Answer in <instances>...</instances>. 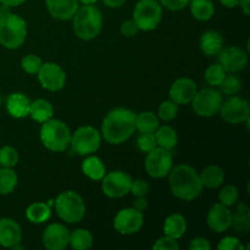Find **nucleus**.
<instances>
[{
	"mask_svg": "<svg viewBox=\"0 0 250 250\" xmlns=\"http://www.w3.org/2000/svg\"><path fill=\"white\" fill-rule=\"evenodd\" d=\"M38 80L42 87L50 92L62 89L66 83V73L60 65L55 62H43L38 71Z\"/></svg>",
	"mask_w": 250,
	"mask_h": 250,
	"instance_id": "4468645a",
	"label": "nucleus"
},
{
	"mask_svg": "<svg viewBox=\"0 0 250 250\" xmlns=\"http://www.w3.org/2000/svg\"><path fill=\"white\" fill-rule=\"evenodd\" d=\"M132 178L124 171H112L102 180V189L109 198H122L129 193Z\"/></svg>",
	"mask_w": 250,
	"mask_h": 250,
	"instance_id": "9b49d317",
	"label": "nucleus"
},
{
	"mask_svg": "<svg viewBox=\"0 0 250 250\" xmlns=\"http://www.w3.org/2000/svg\"><path fill=\"white\" fill-rule=\"evenodd\" d=\"M231 226L239 233H247L250 227V209L248 204L241 202L237 205L234 214H232Z\"/></svg>",
	"mask_w": 250,
	"mask_h": 250,
	"instance_id": "a878e982",
	"label": "nucleus"
},
{
	"mask_svg": "<svg viewBox=\"0 0 250 250\" xmlns=\"http://www.w3.org/2000/svg\"><path fill=\"white\" fill-rule=\"evenodd\" d=\"M200 180H202L204 187L215 189V188H219L224 183L225 172L220 166L210 165L203 170L202 175H200Z\"/></svg>",
	"mask_w": 250,
	"mask_h": 250,
	"instance_id": "bb28decb",
	"label": "nucleus"
},
{
	"mask_svg": "<svg viewBox=\"0 0 250 250\" xmlns=\"http://www.w3.org/2000/svg\"><path fill=\"white\" fill-rule=\"evenodd\" d=\"M27 37L26 21L16 14L4 15L0 19V44L6 49H17Z\"/></svg>",
	"mask_w": 250,
	"mask_h": 250,
	"instance_id": "39448f33",
	"label": "nucleus"
},
{
	"mask_svg": "<svg viewBox=\"0 0 250 250\" xmlns=\"http://www.w3.org/2000/svg\"><path fill=\"white\" fill-rule=\"evenodd\" d=\"M136 131V114L126 107H116L105 116L102 136L109 144L125 143Z\"/></svg>",
	"mask_w": 250,
	"mask_h": 250,
	"instance_id": "f257e3e1",
	"label": "nucleus"
},
{
	"mask_svg": "<svg viewBox=\"0 0 250 250\" xmlns=\"http://www.w3.org/2000/svg\"><path fill=\"white\" fill-rule=\"evenodd\" d=\"M73 19V31L82 41H92L99 36L103 27V16L94 4L78 7Z\"/></svg>",
	"mask_w": 250,
	"mask_h": 250,
	"instance_id": "7ed1b4c3",
	"label": "nucleus"
},
{
	"mask_svg": "<svg viewBox=\"0 0 250 250\" xmlns=\"http://www.w3.org/2000/svg\"><path fill=\"white\" fill-rule=\"evenodd\" d=\"M187 231V221L181 214H172L164 222V233L173 239H180Z\"/></svg>",
	"mask_w": 250,
	"mask_h": 250,
	"instance_id": "5701e85b",
	"label": "nucleus"
},
{
	"mask_svg": "<svg viewBox=\"0 0 250 250\" xmlns=\"http://www.w3.org/2000/svg\"><path fill=\"white\" fill-rule=\"evenodd\" d=\"M217 55H219V63L225 68L226 72H239L244 70L248 63V55L243 49L238 46L222 48Z\"/></svg>",
	"mask_w": 250,
	"mask_h": 250,
	"instance_id": "2eb2a0df",
	"label": "nucleus"
},
{
	"mask_svg": "<svg viewBox=\"0 0 250 250\" xmlns=\"http://www.w3.org/2000/svg\"><path fill=\"white\" fill-rule=\"evenodd\" d=\"M22 229L15 220L9 217L0 219V246L4 248H14L21 243Z\"/></svg>",
	"mask_w": 250,
	"mask_h": 250,
	"instance_id": "6ab92c4d",
	"label": "nucleus"
},
{
	"mask_svg": "<svg viewBox=\"0 0 250 250\" xmlns=\"http://www.w3.org/2000/svg\"><path fill=\"white\" fill-rule=\"evenodd\" d=\"M19 163V153L14 146H5L0 149V166L14 167Z\"/></svg>",
	"mask_w": 250,
	"mask_h": 250,
	"instance_id": "e433bc0d",
	"label": "nucleus"
},
{
	"mask_svg": "<svg viewBox=\"0 0 250 250\" xmlns=\"http://www.w3.org/2000/svg\"><path fill=\"white\" fill-rule=\"evenodd\" d=\"M78 1L82 2L83 5H92V4H95L98 0H78Z\"/></svg>",
	"mask_w": 250,
	"mask_h": 250,
	"instance_id": "864d4df0",
	"label": "nucleus"
},
{
	"mask_svg": "<svg viewBox=\"0 0 250 250\" xmlns=\"http://www.w3.org/2000/svg\"><path fill=\"white\" fill-rule=\"evenodd\" d=\"M28 115L34 121L43 124V122L53 119L54 107L48 100L37 99L34 102H31V107H29Z\"/></svg>",
	"mask_w": 250,
	"mask_h": 250,
	"instance_id": "393cba45",
	"label": "nucleus"
},
{
	"mask_svg": "<svg viewBox=\"0 0 250 250\" xmlns=\"http://www.w3.org/2000/svg\"><path fill=\"white\" fill-rule=\"evenodd\" d=\"M137 199L134 200L133 203V207L136 210H138V211L143 212L146 211V209H148V199H146V197H136Z\"/></svg>",
	"mask_w": 250,
	"mask_h": 250,
	"instance_id": "de8ad7c7",
	"label": "nucleus"
},
{
	"mask_svg": "<svg viewBox=\"0 0 250 250\" xmlns=\"http://www.w3.org/2000/svg\"><path fill=\"white\" fill-rule=\"evenodd\" d=\"M178 114V105L176 104L172 100H166V102H163L159 106L158 111V117L163 121L168 122L172 121V120L176 119Z\"/></svg>",
	"mask_w": 250,
	"mask_h": 250,
	"instance_id": "c9c22d12",
	"label": "nucleus"
},
{
	"mask_svg": "<svg viewBox=\"0 0 250 250\" xmlns=\"http://www.w3.org/2000/svg\"><path fill=\"white\" fill-rule=\"evenodd\" d=\"M222 119L232 125L241 124V122L249 121L250 107L248 102L241 97H231L222 102L220 111Z\"/></svg>",
	"mask_w": 250,
	"mask_h": 250,
	"instance_id": "f8f14e48",
	"label": "nucleus"
},
{
	"mask_svg": "<svg viewBox=\"0 0 250 250\" xmlns=\"http://www.w3.org/2000/svg\"><path fill=\"white\" fill-rule=\"evenodd\" d=\"M163 20V6L158 0H139L133 11V21L142 31H153Z\"/></svg>",
	"mask_w": 250,
	"mask_h": 250,
	"instance_id": "0eeeda50",
	"label": "nucleus"
},
{
	"mask_svg": "<svg viewBox=\"0 0 250 250\" xmlns=\"http://www.w3.org/2000/svg\"><path fill=\"white\" fill-rule=\"evenodd\" d=\"M219 250H243L244 247L238 238L236 237H225L217 244Z\"/></svg>",
	"mask_w": 250,
	"mask_h": 250,
	"instance_id": "a19ab883",
	"label": "nucleus"
},
{
	"mask_svg": "<svg viewBox=\"0 0 250 250\" xmlns=\"http://www.w3.org/2000/svg\"><path fill=\"white\" fill-rule=\"evenodd\" d=\"M146 170L153 178H164L170 173L173 166V158L171 150L156 146L154 150L146 153Z\"/></svg>",
	"mask_w": 250,
	"mask_h": 250,
	"instance_id": "9d476101",
	"label": "nucleus"
},
{
	"mask_svg": "<svg viewBox=\"0 0 250 250\" xmlns=\"http://www.w3.org/2000/svg\"><path fill=\"white\" fill-rule=\"evenodd\" d=\"M43 246L49 250H62L68 246L70 232L63 225L50 224L42 236Z\"/></svg>",
	"mask_w": 250,
	"mask_h": 250,
	"instance_id": "dca6fc26",
	"label": "nucleus"
},
{
	"mask_svg": "<svg viewBox=\"0 0 250 250\" xmlns=\"http://www.w3.org/2000/svg\"><path fill=\"white\" fill-rule=\"evenodd\" d=\"M137 146L138 149L143 153H149L158 146L155 133L153 132H141L137 138Z\"/></svg>",
	"mask_w": 250,
	"mask_h": 250,
	"instance_id": "4c0bfd02",
	"label": "nucleus"
},
{
	"mask_svg": "<svg viewBox=\"0 0 250 250\" xmlns=\"http://www.w3.org/2000/svg\"><path fill=\"white\" fill-rule=\"evenodd\" d=\"M144 224L143 212L134 208H126L120 210L114 219V227L119 233L129 236L134 234L142 229Z\"/></svg>",
	"mask_w": 250,
	"mask_h": 250,
	"instance_id": "ddd939ff",
	"label": "nucleus"
},
{
	"mask_svg": "<svg viewBox=\"0 0 250 250\" xmlns=\"http://www.w3.org/2000/svg\"><path fill=\"white\" fill-rule=\"evenodd\" d=\"M31 100L23 93H11L6 99V110L10 116L15 119H23L28 116Z\"/></svg>",
	"mask_w": 250,
	"mask_h": 250,
	"instance_id": "412c9836",
	"label": "nucleus"
},
{
	"mask_svg": "<svg viewBox=\"0 0 250 250\" xmlns=\"http://www.w3.org/2000/svg\"><path fill=\"white\" fill-rule=\"evenodd\" d=\"M51 216V209L45 203H33L26 210V217L32 224H43Z\"/></svg>",
	"mask_w": 250,
	"mask_h": 250,
	"instance_id": "c85d7f7f",
	"label": "nucleus"
},
{
	"mask_svg": "<svg viewBox=\"0 0 250 250\" xmlns=\"http://www.w3.org/2000/svg\"><path fill=\"white\" fill-rule=\"evenodd\" d=\"M102 134L92 126H82L76 129L71 136L70 146L72 151L81 156H87L95 153L100 148Z\"/></svg>",
	"mask_w": 250,
	"mask_h": 250,
	"instance_id": "6e6552de",
	"label": "nucleus"
},
{
	"mask_svg": "<svg viewBox=\"0 0 250 250\" xmlns=\"http://www.w3.org/2000/svg\"><path fill=\"white\" fill-rule=\"evenodd\" d=\"M190 250H209L211 249V244L209 243L207 238H203V237H198L194 238L189 244Z\"/></svg>",
	"mask_w": 250,
	"mask_h": 250,
	"instance_id": "49530a36",
	"label": "nucleus"
},
{
	"mask_svg": "<svg viewBox=\"0 0 250 250\" xmlns=\"http://www.w3.org/2000/svg\"><path fill=\"white\" fill-rule=\"evenodd\" d=\"M224 48V38L217 31H207L200 38V49L208 56H214Z\"/></svg>",
	"mask_w": 250,
	"mask_h": 250,
	"instance_id": "4be33fe9",
	"label": "nucleus"
},
{
	"mask_svg": "<svg viewBox=\"0 0 250 250\" xmlns=\"http://www.w3.org/2000/svg\"><path fill=\"white\" fill-rule=\"evenodd\" d=\"M103 2H104L107 7H111V9H119V7H121L122 5L126 2V0H103Z\"/></svg>",
	"mask_w": 250,
	"mask_h": 250,
	"instance_id": "09e8293b",
	"label": "nucleus"
},
{
	"mask_svg": "<svg viewBox=\"0 0 250 250\" xmlns=\"http://www.w3.org/2000/svg\"><path fill=\"white\" fill-rule=\"evenodd\" d=\"M42 65H43V61L36 54H28L21 60L22 70L29 75H37L38 71L41 70Z\"/></svg>",
	"mask_w": 250,
	"mask_h": 250,
	"instance_id": "ea45409f",
	"label": "nucleus"
},
{
	"mask_svg": "<svg viewBox=\"0 0 250 250\" xmlns=\"http://www.w3.org/2000/svg\"><path fill=\"white\" fill-rule=\"evenodd\" d=\"M154 250H178L180 246L177 243V239H173L171 237L164 236L159 238L153 246Z\"/></svg>",
	"mask_w": 250,
	"mask_h": 250,
	"instance_id": "79ce46f5",
	"label": "nucleus"
},
{
	"mask_svg": "<svg viewBox=\"0 0 250 250\" xmlns=\"http://www.w3.org/2000/svg\"><path fill=\"white\" fill-rule=\"evenodd\" d=\"M71 131L67 125L58 119L43 122L41 128V141L46 149L60 153L67 149L71 142Z\"/></svg>",
	"mask_w": 250,
	"mask_h": 250,
	"instance_id": "20e7f679",
	"label": "nucleus"
},
{
	"mask_svg": "<svg viewBox=\"0 0 250 250\" xmlns=\"http://www.w3.org/2000/svg\"><path fill=\"white\" fill-rule=\"evenodd\" d=\"M221 92L226 95H234L242 89V81L236 75H226L220 84Z\"/></svg>",
	"mask_w": 250,
	"mask_h": 250,
	"instance_id": "58836bf2",
	"label": "nucleus"
},
{
	"mask_svg": "<svg viewBox=\"0 0 250 250\" xmlns=\"http://www.w3.org/2000/svg\"><path fill=\"white\" fill-rule=\"evenodd\" d=\"M82 172L93 181H102L106 175V167L98 156H88L82 163Z\"/></svg>",
	"mask_w": 250,
	"mask_h": 250,
	"instance_id": "b1692460",
	"label": "nucleus"
},
{
	"mask_svg": "<svg viewBox=\"0 0 250 250\" xmlns=\"http://www.w3.org/2000/svg\"><path fill=\"white\" fill-rule=\"evenodd\" d=\"M167 176L171 192L178 199L192 202L203 193L204 186L200 180V175L192 166L186 164L175 167L172 166Z\"/></svg>",
	"mask_w": 250,
	"mask_h": 250,
	"instance_id": "f03ea898",
	"label": "nucleus"
},
{
	"mask_svg": "<svg viewBox=\"0 0 250 250\" xmlns=\"http://www.w3.org/2000/svg\"><path fill=\"white\" fill-rule=\"evenodd\" d=\"M46 9L50 16L60 21H67L75 16L80 7L78 0H46Z\"/></svg>",
	"mask_w": 250,
	"mask_h": 250,
	"instance_id": "aec40b11",
	"label": "nucleus"
},
{
	"mask_svg": "<svg viewBox=\"0 0 250 250\" xmlns=\"http://www.w3.org/2000/svg\"><path fill=\"white\" fill-rule=\"evenodd\" d=\"M197 92L198 88L194 81L187 77H182L172 83L170 92H168V97H170V100L175 102L177 105H187L192 102Z\"/></svg>",
	"mask_w": 250,
	"mask_h": 250,
	"instance_id": "f3484780",
	"label": "nucleus"
},
{
	"mask_svg": "<svg viewBox=\"0 0 250 250\" xmlns=\"http://www.w3.org/2000/svg\"><path fill=\"white\" fill-rule=\"evenodd\" d=\"M0 19H1V17H0Z\"/></svg>",
	"mask_w": 250,
	"mask_h": 250,
	"instance_id": "6e6d98bb",
	"label": "nucleus"
},
{
	"mask_svg": "<svg viewBox=\"0 0 250 250\" xmlns=\"http://www.w3.org/2000/svg\"><path fill=\"white\" fill-rule=\"evenodd\" d=\"M129 193H132L134 197H146L149 193V183L144 180L132 181Z\"/></svg>",
	"mask_w": 250,
	"mask_h": 250,
	"instance_id": "37998d69",
	"label": "nucleus"
},
{
	"mask_svg": "<svg viewBox=\"0 0 250 250\" xmlns=\"http://www.w3.org/2000/svg\"><path fill=\"white\" fill-rule=\"evenodd\" d=\"M121 33L122 36L127 37V38H131V37H134L137 33H138L139 28L136 24V22L133 20H127L124 23L121 24Z\"/></svg>",
	"mask_w": 250,
	"mask_h": 250,
	"instance_id": "a18cd8bd",
	"label": "nucleus"
},
{
	"mask_svg": "<svg viewBox=\"0 0 250 250\" xmlns=\"http://www.w3.org/2000/svg\"><path fill=\"white\" fill-rule=\"evenodd\" d=\"M249 2H250V0H241V1H239V5H241L242 10H243V12L247 15V16H249V14H250Z\"/></svg>",
	"mask_w": 250,
	"mask_h": 250,
	"instance_id": "603ef678",
	"label": "nucleus"
},
{
	"mask_svg": "<svg viewBox=\"0 0 250 250\" xmlns=\"http://www.w3.org/2000/svg\"><path fill=\"white\" fill-rule=\"evenodd\" d=\"M227 72L220 63H212L205 71V81L210 87H220Z\"/></svg>",
	"mask_w": 250,
	"mask_h": 250,
	"instance_id": "72a5a7b5",
	"label": "nucleus"
},
{
	"mask_svg": "<svg viewBox=\"0 0 250 250\" xmlns=\"http://www.w3.org/2000/svg\"><path fill=\"white\" fill-rule=\"evenodd\" d=\"M190 14L198 21H209L215 14V5L211 0H190Z\"/></svg>",
	"mask_w": 250,
	"mask_h": 250,
	"instance_id": "cd10ccee",
	"label": "nucleus"
},
{
	"mask_svg": "<svg viewBox=\"0 0 250 250\" xmlns=\"http://www.w3.org/2000/svg\"><path fill=\"white\" fill-rule=\"evenodd\" d=\"M59 217L67 224H77L85 215V205L82 197L73 190L60 193L54 202Z\"/></svg>",
	"mask_w": 250,
	"mask_h": 250,
	"instance_id": "423d86ee",
	"label": "nucleus"
},
{
	"mask_svg": "<svg viewBox=\"0 0 250 250\" xmlns=\"http://www.w3.org/2000/svg\"><path fill=\"white\" fill-rule=\"evenodd\" d=\"M189 1L190 0H159L161 6L166 7L171 11H178V10L185 9L186 6H188Z\"/></svg>",
	"mask_w": 250,
	"mask_h": 250,
	"instance_id": "c03bdc74",
	"label": "nucleus"
},
{
	"mask_svg": "<svg viewBox=\"0 0 250 250\" xmlns=\"http://www.w3.org/2000/svg\"><path fill=\"white\" fill-rule=\"evenodd\" d=\"M17 175L12 167L0 168V194H11L17 186Z\"/></svg>",
	"mask_w": 250,
	"mask_h": 250,
	"instance_id": "473e14b6",
	"label": "nucleus"
},
{
	"mask_svg": "<svg viewBox=\"0 0 250 250\" xmlns=\"http://www.w3.org/2000/svg\"><path fill=\"white\" fill-rule=\"evenodd\" d=\"M26 0H0V4L1 5H6V6H19V5L23 4Z\"/></svg>",
	"mask_w": 250,
	"mask_h": 250,
	"instance_id": "3c124183",
	"label": "nucleus"
},
{
	"mask_svg": "<svg viewBox=\"0 0 250 250\" xmlns=\"http://www.w3.org/2000/svg\"><path fill=\"white\" fill-rule=\"evenodd\" d=\"M208 226L216 233L226 232L231 227L232 212L221 203H215L208 212Z\"/></svg>",
	"mask_w": 250,
	"mask_h": 250,
	"instance_id": "a211bd4d",
	"label": "nucleus"
},
{
	"mask_svg": "<svg viewBox=\"0 0 250 250\" xmlns=\"http://www.w3.org/2000/svg\"><path fill=\"white\" fill-rule=\"evenodd\" d=\"M1 103H2V99H1V95H0V107H1Z\"/></svg>",
	"mask_w": 250,
	"mask_h": 250,
	"instance_id": "5fc2aeb1",
	"label": "nucleus"
},
{
	"mask_svg": "<svg viewBox=\"0 0 250 250\" xmlns=\"http://www.w3.org/2000/svg\"><path fill=\"white\" fill-rule=\"evenodd\" d=\"M93 236L88 229H75L72 233H70V241L68 244L76 250H87L92 248L93 246Z\"/></svg>",
	"mask_w": 250,
	"mask_h": 250,
	"instance_id": "7c9ffc66",
	"label": "nucleus"
},
{
	"mask_svg": "<svg viewBox=\"0 0 250 250\" xmlns=\"http://www.w3.org/2000/svg\"><path fill=\"white\" fill-rule=\"evenodd\" d=\"M222 102L224 99H222L221 92L214 88H205L197 92L190 103L198 116L211 117L219 114Z\"/></svg>",
	"mask_w": 250,
	"mask_h": 250,
	"instance_id": "1a4fd4ad",
	"label": "nucleus"
},
{
	"mask_svg": "<svg viewBox=\"0 0 250 250\" xmlns=\"http://www.w3.org/2000/svg\"><path fill=\"white\" fill-rule=\"evenodd\" d=\"M239 1L241 0H220V2L227 9H234V7L239 6Z\"/></svg>",
	"mask_w": 250,
	"mask_h": 250,
	"instance_id": "8fccbe9b",
	"label": "nucleus"
},
{
	"mask_svg": "<svg viewBox=\"0 0 250 250\" xmlns=\"http://www.w3.org/2000/svg\"><path fill=\"white\" fill-rule=\"evenodd\" d=\"M154 133H155L158 146L160 148L172 151V149L177 146V133H176L175 128H172L171 126H159V128Z\"/></svg>",
	"mask_w": 250,
	"mask_h": 250,
	"instance_id": "c756f323",
	"label": "nucleus"
},
{
	"mask_svg": "<svg viewBox=\"0 0 250 250\" xmlns=\"http://www.w3.org/2000/svg\"><path fill=\"white\" fill-rule=\"evenodd\" d=\"M239 192L236 186L229 185L222 188L219 193V203L224 204L225 207L229 208L238 202Z\"/></svg>",
	"mask_w": 250,
	"mask_h": 250,
	"instance_id": "f704fd0d",
	"label": "nucleus"
},
{
	"mask_svg": "<svg viewBox=\"0 0 250 250\" xmlns=\"http://www.w3.org/2000/svg\"><path fill=\"white\" fill-rule=\"evenodd\" d=\"M160 126L159 117L151 111H144L136 115V129L139 132H155Z\"/></svg>",
	"mask_w": 250,
	"mask_h": 250,
	"instance_id": "2f4dec72",
	"label": "nucleus"
}]
</instances>
